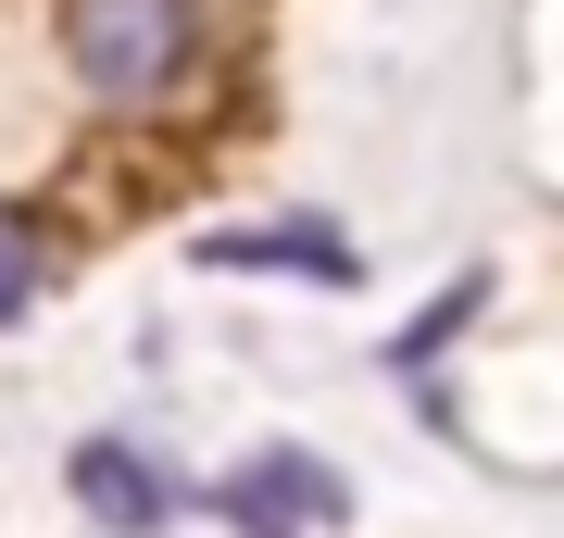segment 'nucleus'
Listing matches in <instances>:
<instances>
[{"mask_svg":"<svg viewBox=\"0 0 564 538\" xmlns=\"http://www.w3.org/2000/svg\"><path fill=\"white\" fill-rule=\"evenodd\" d=\"M188 0H63V51L101 100H163V76L188 63Z\"/></svg>","mask_w":564,"mask_h":538,"instance_id":"1","label":"nucleus"},{"mask_svg":"<svg viewBox=\"0 0 564 538\" xmlns=\"http://www.w3.org/2000/svg\"><path fill=\"white\" fill-rule=\"evenodd\" d=\"M214 501H226L239 538H326V526H339V476H326L314 451H263V463H239Z\"/></svg>","mask_w":564,"mask_h":538,"instance_id":"2","label":"nucleus"},{"mask_svg":"<svg viewBox=\"0 0 564 538\" xmlns=\"http://www.w3.org/2000/svg\"><path fill=\"white\" fill-rule=\"evenodd\" d=\"M76 501H88V514H101L113 538H151V526H163V514H176V501H188V488H176V476H163V463H151V451H126V439H88V451H76Z\"/></svg>","mask_w":564,"mask_h":538,"instance_id":"3","label":"nucleus"},{"mask_svg":"<svg viewBox=\"0 0 564 538\" xmlns=\"http://www.w3.org/2000/svg\"><path fill=\"white\" fill-rule=\"evenodd\" d=\"M202 263H302V276H339V239L326 226H226V239H202Z\"/></svg>","mask_w":564,"mask_h":538,"instance_id":"4","label":"nucleus"},{"mask_svg":"<svg viewBox=\"0 0 564 538\" xmlns=\"http://www.w3.org/2000/svg\"><path fill=\"white\" fill-rule=\"evenodd\" d=\"M25 300H51V226L0 213V326H25Z\"/></svg>","mask_w":564,"mask_h":538,"instance_id":"5","label":"nucleus"}]
</instances>
